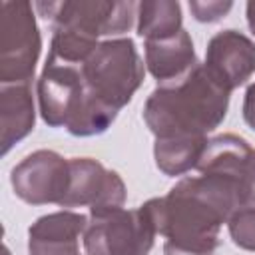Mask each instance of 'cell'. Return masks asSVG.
Here are the masks:
<instances>
[{"label":"cell","mask_w":255,"mask_h":255,"mask_svg":"<svg viewBox=\"0 0 255 255\" xmlns=\"http://www.w3.org/2000/svg\"><path fill=\"white\" fill-rule=\"evenodd\" d=\"M36 92L44 124L50 128H66L86 96L82 66L48 56L38 78Z\"/></svg>","instance_id":"cell-10"},{"label":"cell","mask_w":255,"mask_h":255,"mask_svg":"<svg viewBox=\"0 0 255 255\" xmlns=\"http://www.w3.org/2000/svg\"><path fill=\"white\" fill-rule=\"evenodd\" d=\"M143 50H145V68L157 80V84L179 80L199 64L195 56L193 40L187 30H181L167 38L147 40Z\"/></svg>","instance_id":"cell-13"},{"label":"cell","mask_w":255,"mask_h":255,"mask_svg":"<svg viewBox=\"0 0 255 255\" xmlns=\"http://www.w3.org/2000/svg\"><path fill=\"white\" fill-rule=\"evenodd\" d=\"M36 122L34 98L28 84L0 86V128L2 153L6 155L18 141L32 133Z\"/></svg>","instance_id":"cell-14"},{"label":"cell","mask_w":255,"mask_h":255,"mask_svg":"<svg viewBox=\"0 0 255 255\" xmlns=\"http://www.w3.org/2000/svg\"><path fill=\"white\" fill-rule=\"evenodd\" d=\"M126 197V183L118 171L92 157L70 159V185L60 207H90V215H96L124 207Z\"/></svg>","instance_id":"cell-9"},{"label":"cell","mask_w":255,"mask_h":255,"mask_svg":"<svg viewBox=\"0 0 255 255\" xmlns=\"http://www.w3.org/2000/svg\"><path fill=\"white\" fill-rule=\"evenodd\" d=\"M10 183L24 203L60 205L70 185V159L54 149H36L12 167Z\"/></svg>","instance_id":"cell-8"},{"label":"cell","mask_w":255,"mask_h":255,"mask_svg":"<svg viewBox=\"0 0 255 255\" xmlns=\"http://www.w3.org/2000/svg\"><path fill=\"white\" fill-rule=\"evenodd\" d=\"M245 16H247V26H249L251 34L255 36V0H253V2H247V6H245Z\"/></svg>","instance_id":"cell-20"},{"label":"cell","mask_w":255,"mask_h":255,"mask_svg":"<svg viewBox=\"0 0 255 255\" xmlns=\"http://www.w3.org/2000/svg\"><path fill=\"white\" fill-rule=\"evenodd\" d=\"M145 205L165 243L195 255H213L221 225L239 209L233 187L207 173L179 179L167 195L153 197Z\"/></svg>","instance_id":"cell-1"},{"label":"cell","mask_w":255,"mask_h":255,"mask_svg":"<svg viewBox=\"0 0 255 255\" xmlns=\"http://www.w3.org/2000/svg\"><path fill=\"white\" fill-rule=\"evenodd\" d=\"M229 235L239 249L255 251V207L237 209L227 221Z\"/></svg>","instance_id":"cell-17"},{"label":"cell","mask_w":255,"mask_h":255,"mask_svg":"<svg viewBox=\"0 0 255 255\" xmlns=\"http://www.w3.org/2000/svg\"><path fill=\"white\" fill-rule=\"evenodd\" d=\"M4 255H10V251H8V247H4Z\"/></svg>","instance_id":"cell-22"},{"label":"cell","mask_w":255,"mask_h":255,"mask_svg":"<svg viewBox=\"0 0 255 255\" xmlns=\"http://www.w3.org/2000/svg\"><path fill=\"white\" fill-rule=\"evenodd\" d=\"M82 74L88 94L120 112L143 84L145 64L131 38H110L98 44Z\"/></svg>","instance_id":"cell-3"},{"label":"cell","mask_w":255,"mask_h":255,"mask_svg":"<svg viewBox=\"0 0 255 255\" xmlns=\"http://www.w3.org/2000/svg\"><path fill=\"white\" fill-rule=\"evenodd\" d=\"M229 92L199 62L183 78L157 84L143 104V122L155 137L207 135L225 120Z\"/></svg>","instance_id":"cell-2"},{"label":"cell","mask_w":255,"mask_h":255,"mask_svg":"<svg viewBox=\"0 0 255 255\" xmlns=\"http://www.w3.org/2000/svg\"><path fill=\"white\" fill-rule=\"evenodd\" d=\"M207 135H177L155 137L153 159L161 173L175 177L197 167L201 153L207 145Z\"/></svg>","instance_id":"cell-15"},{"label":"cell","mask_w":255,"mask_h":255,"mask_svg":"<svg viewBox=\"0 0 255 255\" xmlns=\"http://www.w3.org/2000/svg\"><path fill=\"white\" fill-rule=\"evenodd\" d=\"M243 120L255 131V82H251L245 90L243 98Z\"/></svg>","instance_id":"cell-19"},{"label":"cell","mask_w":255,"mask_h":255,"mask_svg":"<svg viewBox=\"0 0 255 255\" xmlns=\"http://www.w3.org/2000/svg\"><path fill=\"white\" fill-rule=\"evenodd\" d=\"M88 217L62 209L38 217L28 229L30 255H80V237H84Z\"/></svg>","instance_id":"cell-12"},{"label":"cell","mask_w":255,"mask_h":255,"mask_svg":"<svg viewBox=\"0 0 255 255\" xmlns=\"http://www.w3.org/2000/svg\"><path fill=\"white\" fill-rule=\"evenodd\" d=\"M42 52L34 4L6 0L0 6V86L32 84Z\"/></svg>","instance_id":"cell-4"},{"label":"cell","mask_w":255,"mask_h":255,"mask_svg":"<svg viewBox=\"0 0 255 255\" xmlns=\"http://www.w3.org/2000/svg\"><path fill=\"white\" fill-rule=\"evenodd\" d=\"M163 253H165V255H195V253H187V251L175 249V247H173V245H169V243H165V245H163Z\"/></svg>","instance_id":"cell-21"},{"label":"cell","mask_w":255,"mask_h":255,"mask_svg":"<svg viewBox=\"0 0 255 255\" xmlns=\"http://www.w3.org/2000/svg\"><path fill=\"white\" fill-rule=\"evenodd\" d=\"M233 8V2L225 0H207V2H201V0H191L189 2V10L193 14V18L197 22H205V24H213V22H219L221 18L227 16V12Z\"/></svg>","instance_id":"cell-18"},{"label":"cell","mask_w":255,"mask_h":255,"mask_svg":"<svg viewBox=\"0 0 255 255\" xmlns=\"http://www.w3.org/2000/svg\"><path fill=\"white\" fill-rule=\"evenodd\" d=\"M34 8L42 18L52 22V28H70L90 38L118 36L129 32L137 20V4L112 0H64L36 2Z\"/></svg>","instance_id":"cell-6"},{"label":"cell","mask_w":255,"mask_h":255,"mask_svg":"<svg viewBox=\"0 0 255 255\" xmlns=\"http://www.w3.org/2000/svg\"><path fill=\"white\" fill-rule=\"evenodd\" d=\"M155 235L153 217L143 203L90 215L82 239L88 255H149Z\"/></svg>","instance_id":"cell-5"},{"label":"cell","mask_w":255,"mask_h":255,"mask_svg":"<svg viewBox=\"0 0 255 255\" xmlns=\"http://www.w3.org/2000/svg\"><path fill=\"white\" fill-rule=\"evenodd\" d=\"M203 66L231 94L255 74V42L243 32L221 30L207 42Z\"/></svg>","instance_id":"cell-11"},{"label":"cell","mask_w":255,"mask_h":255,"mask_svg":"<svg viewBox=\"0 0 255 255\" xmlns=\"http://www.w3.org/2000/svg\"><path fill=\"white\" fill-rule=\"evenodd\" d=\"M181 6L173 0H143L137 4V36L159 40L183 30Z\"/></svg>","instance_id":"cell-16"},{"label":"cell","mask_w":255,"mask_h":255,"mask_svg":"<svg viewBox=\"0 0 255 255\" xmlns=\"http://www.w3.org/2000/svg\"><path fill=\"white\" fill-rule=\"evenodd\" d=\"M195 169L227 181L237 195L239 209L255 207V147L245 137L235 133L211 137Z\"/></svg>","instance_id":"cell-7"}]
</instances>
